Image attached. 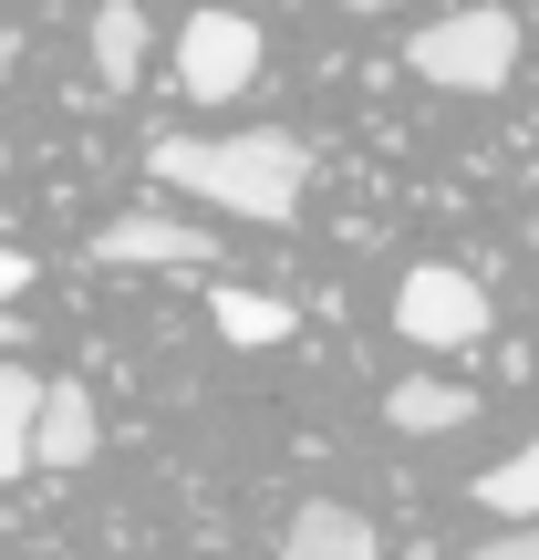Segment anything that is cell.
<instances>
[{
  "label": "cell",
  "mask_w": 539,
  "mask_h": 560,
  "mask_svg": "<svg viewBox=\"0 0 539 560\" xmlns=\"http://www.w3.org/2000/svg\"><path fill=\"white\" fill-rule=\"evenodd\" d=\"M145 177L187 187V198L219 208V219L291 229L301 198H312V145H301L291 125H249V136H156L145 145Z\"/></svg>",
  "instance_id": "cell-1"
},
{
  "label": "cell",
  "mask_w": 539,
  "mask_h": 560,
  "mask_svg": "<svg viewBox=\"0 0 539 560\" xmlns=\"http://www.w3.org/2000/svg\"><path fill=\"white\" fill-rule=\"evenodd\" d=\"M405 73L436 83V94H499L519 73V11H436L415 42H405Z\"/></svg>",
  "instance_id": "cell-2"
},
{
  "label": "cell",
  "mask_w": 539,
  "mask_h": 560,
  "mask_svg": "<svg viewBox=\"0 0 539 560\" xmlns=\"http://www.w3.org/2000/svg\"><path fill=\"white\" fill-rule=\"evenodd\" d=\"M260 83V21L249 11H187L177 32V94L187 104H229Z\"/></svg>",
  "instance_id": "cell-3"
},
{
  "label": "cell",
  "mask_w": 539,
  "mask_h": 560,
  "mask_svg": "<svg viewBox=\"0 0 539 560\" xmlns=\"http://www.w3.org/2000/svg\"><path fill=\"white\" fill-rule=\"evenodd\" d=\"M395 332L425 342V353H457V342H488V291L446 260H415L395 280Z\"/></svg>",
  "instance_id": "cell-4"
},
{
  "label": "cell",
  "mask_w": 539,
  "mask_h": 560,
  "mask_svg": "<svg viewBox=\"0 0 539 560\" xmlns=\"http://www.w3.org/2000/svg\"><path fill=\"white\" fill-rule=\"evenodd\" d=\"M94 260L104 270H208L219 240L187 229V219H166V208H136V219H104L94 229Z\"/></svg>",
  "instance_id": "cell-5"
},
{
  "label": "cell",
  "mask_w": 539,
  "mask_h": 560,
  "mask_svg": "<svg viewBox=\"0 0 539 560\" xmlns=\"http://www.w3.org/2000/svg\"><path fill=\"white\" fill-rule=\"evenodd\" d=\"M94 446H104L94 384H83V374H42V416H32V467L73 478V467H94Z\"/></svg>",
  "instance_id": "cell-6"
},
{
  "label": "cell",
  "mask_w": 539,
  "mask_h": 560,
  "mask_svg": "<svg viewBox=\"0 0 539 560\" xmlns=\"http://www.w3.org/2000/svg\"><path fill=\"white\" fill-rule=\"evenodd\" d=\"M384 425L395 436H457V425H478V395L446 374H405L395 395H384Z\"/></svg>",
  "instance_id": "cell-7"
},
{
  "label": "cell",
  "mask_w": 539,
  "mask_h": 560,
  "mask_svg": "<svg viewBox=\"0 0 539 560\" xmlns=\"http://www.w3.org/2000/svg\"><path fill=\"white\" fill-rule=\"evenodd\" d=\"M280 560H384V540H374V520H363V509L312 499V509L291 520V540H280Z\"/></svg>",
  "instance_id": "cell-8"
},
{
  "label": "cell",
  "mask_w": 539,
  "mask_h": 560,
  "mask_svg": "<svg viewBox=\"0 0 539 560\" xmlns=\"http://www.w3.org/2000/svg\"><path fill=\"white\" fill-rule=\"evenodd\" d=\"M208 322H219L229 342H239V353H270V342H291V301L280 291H249V280H219V291H208Z\"/></svg>",
  "instance_id": "cell-9"
},
{
  "label": "cell",
  "mask_w": 539,
  "mask_h": 560,
  "mask_svg": "<svg viewBox=\"0 0 539 560\" xmlns=\"http://www.w3.org/2000/svg\"><path fill=\"white\" fill-rule=\"evenodd\" d=\"M145 52H156V21H145L136 0H104V11H94V73H104V94H136Z\"/></svg>",
  "instance_id": "cell-10"
},
{
  "label": "cell",
  "mask_w": 539,
  "mask_h": 560,
  "mask_svg": "<svg viewBox=\"0 0 539 560\" xmlns=\"http://www.w3.org/2000/svg\"><path fill=\"white\" fill-rule=\"evenodd\" d=\"M32 416H42V374L32 363H0V488L32 467Z\"/></svg>",
  "instance_id": "cell-11"
},
{
  "label": "cell",
  "mask_w": 539,
  "mask_h": 560,
  "mask_svg": "<svg viewBox=\"0 0 539 560\" xmlns=\"http://www.w3.org/2000/svg\"><path fill=\"white\" fill-rule=\"evenodd\" d=\"M478 509H488L499 529H529V520H539V436L519 446V457H499V467L478 478Z\"/></svg>",
  "instance_id": "cell-12"
},
{
  "label": "cell",
  "mask_w": 539,
  "mask_h": 560,
  "mask_svg": "<svg viewBox=\"0 0 539 560\" xmlns=\"http://www.w3.org/2000/svg\"><path fill=\"white\" fill-rule=\"evenodd\" d=\"M478 560H539V520H529V529H499V540H478Z\"/></svg>",
  "instance_id": "cell-13"
},
{
  "label": "cell",
  "mask_w": 539,
  "mask_h": 560,
  "mask_svg": "<svg viewBox=\"0 0 539 560\" xmlns=\"http://www.w3.org/2000/svg\"><path fill=\"white\" fill-rule=\"evenodd\" d=\"M21 291H32V260H21V249H0V312H11Z\"/></svg>",
  "instance_id": "cell-14"
},
{
  "label": "cell",
  "mask_w": 539,
  "mask_h": 560,
  "mask_svg": "<svg viewBox=\"0 0 539 560\" xmlns=\"http://www.w3.org/2000/svg\"><path fill=\"white\" fill-rule=\"evenodd\" d=\"M353 11H395V0H353Z\"/></svg>",
  "instance_id": "cell-15"
}]
</instances>
